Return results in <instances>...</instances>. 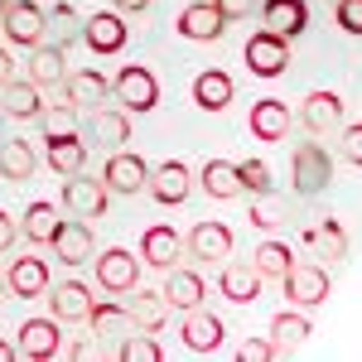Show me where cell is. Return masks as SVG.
Returning a JSON list of instances; mask_svg holds the SVG:
<instances>
[{"label": "cell", "mask_w": 362, "mask_h": 362, "mask_svg": "<svg viewBox=\"0 0 362 362\" xmlns=\"http://www.w3.org/2000/svg\"><path fill=\"white\" fill-rule=\"evenodd\" d=\"M112 97L121 102V112H131V116L155 112V107H160V78H155L145 63H126L112 78Z\"/></svg>", "instance_id": "obj_1"}, {"label": "cell", "mask_w": 362, "mask_h": 362, "mask_svg": "<svg viewBox=\"0 0 362 362\" xmlns=\"http://www.w3.org/2000/svg\"><path fill=\"white\" fill-rule=\"evenodd\" d=\"M290 179H295V194H324L334 184V160L319 140H300L295 145V160H290Z\"/></svg>", "instance_id": "obj_2"}, {"label": "cell", "mask_w": 362, "mask_h": 362, "mask_svg": "<svg viewBox=\"0 0 362 362\" xmlns=\"http://www.w3.org/2000/svg\"><path fill=\"white\" fill-rule=\"evenodd\" d=\"M0 29H5V39H10V44L34 49V44L49 34V15H44V5H39V0H10V5L0 10Z\"/></svg>", "instance_id": "obj_3"}, {"label": "cell", "mask_w": 362, "mask_h": 362, "mask_svg": "<svg viewBox=\"0 0 362 362\" xmlns=\"http://www.w3.org/2000/svg\"><path fill=\"white\" fill-rule=\"evenodd\" d=\"M329 290H334V280H329V271L319 261H295L285 271V295H290L295 309H319L329 300Z\"/></svg>", "instance_id": "obj_4"}, {"label": "cell", "mask_w": 362, "mask_h": 362, "mask_svg": "<svg viewBox=\"0 0 362 362\" xmlns=\"http://www.w3.org/2000/svg\"><path fill=\"white\" fill-rule=\"evenodd\" d=\"M242 58H247V68L256 78H280L290 68V39H280L276 29H256L247 39V49H242Z\"/></svg>", "instance_id": "obj_5"}, {"label": "cell", "mask_w": 362, "mask_h": 362, "mask_svg": "<svg viewBox=\"0 0 362 362\" xmlns=\"http://www.w3.org/2000/svg\"><path fill=\"white\" fill-rule=\"evenodd\" d=\"M97 285L107 290V295H126V290H136L140 285V256L126 247H107L97 251Z\"/></svg>", "instance_id": "obj_6"}, {"label": "cell", "mask_w": 362, "mask_h": 362, "mask_svg": "<svg viewBox=\"0 0 362 362\" xmlns=\"http://www.w3.org/2000/svg\"><path fill=\"white\" fill-rule=\"evenodd\" d=\"M107 198H112L107 184H102V179H87L83 169L63 179V208H68L73 218H87V223H92V218H107Z\"/></svg>", "instance_id": "obj_7"}, {"label": "cell", "mask_w": 362, "mask_h": 362, "mask_svg": "<svg viewBox=\"0 0 362 362\" xmlns=\"http://www.w3.org/2000/svg\"><path fill=\"white\" fill-rule=\"evenodd\" d=\"M126 15H116V10H97V15H87L83 20V44L92 49L97 58H112L126 49Z\"/></svg>", "instance_id": "obj_8"}, {"label": "cell", "mask_w": 362, "mask_h": 362, "mask_svg": "<svg viewBox=\"0 0 362 362\" xmlns=\"http://www.w3.org/2000/svg\"><path fill=\"white\" fill-rule=\"evenodd\" d=\"M49 247L58 251L63 266H87V256H97V237H92V223L87 218H58V232Z\"/></svg>", "instance_id": "obj_9"}, {"label": "cell", "mask_w": 362, "mask_h": 362, "mask_svg": "<svg viewBox=\"0 0 362 362\" xmlns=\"http://www.w3.org/2000/svg\"><path fill=\"white\" fill-rule=\"evenodd\" d=\"M145 179H150V165L140 160L136 150H112V160L102 169V184H107V194H121L131 198L145 189Z\"/></svg>", "instance_id": "obj_10"}, {"label": "cell", "mask_w": 362, "mask_h": 362, "mask_svg": "<svg viewBox=\"0 0 362 362\" xmlns=\"http://www.w3.org/2000/svg\"><path fill=\"white\" fill-rule=\"evenodd\" d=\"M184 256H194V261H203V266H218V261H227L232 256V227L227 223H198L189 237H184Z\"/></svg>", "instance_id": "obj_11"}, {"label": "cell", "mask_w": 362, "mask_h": 362, "mask_svg": "<svg viewBox=\"0 0 362 362\" xmlns=\"http://www.w3.org/2000/svg\"><path fill=\"white\" fill-rule=\"evenodd\" d=\"M83 136H87V145H107V150H116L121 140H131V112H112V107L102 102V107L83 112Z\"/></svg>", "instance_id": "obj_12"}, {"label": "cell", "mask_w": 362, "mask_h": 362, "mask_svg": "<svg viewBox=\"0 0 362 362\" xmlns=\"http://www.w3.org/2000/svg\"><path fill=\"white\" fill-rule=\"evenodd\" d=\"M145 189L155 194V203H160V208H179V203L189 198V189H194V179H189V165H184V160H165L160 169H150Z\"/></svg>", "instance_id": "obj_13"}, {"label": "cell", "mask_w": 362, "mask_h": 362, "mask_svg": "<svg viewBox=\"0 0 362 362\" xmlns=\"http://www.w3.org/2000/svg\"><path fill=\"white\" fill-rule=\"evenodd\" d=\"M179 34L194 39V44H218L227 34V20L218 15L213 0H198V5H184V10H179Z\"/></svg>", "instance_id": "obj_14"}, {"label": "cell", "mask_w": 362, "mask_h": 362, "mask_svg": "<svg viewBox=\"0 0 362 362\" xmlns=\"http://www.w3.org/2000/svg\"><path fill=\"white\" fill-rule=\"evenodd\" d=\"M5 290H10L15 300H39V295H49V266H44L39 256H15L10 271H5Z\"/></svg>", "instance_id": "obj_15"}, {"label": "cell", "mask_w": 362, "mask_h": 362, "mask_svg": "<svg viewBox=\"0 0 362 362\" xmlns=\"http://www.w3.org/2000/svg\"><path fill=\"white\" fill-rule=\"evenodd\" d=\"M63 102H68V107H78V112H92V107L112 102V83H107L97 68L68 73V78H63Z\"/></svg>", "instance_id": "obj_16"}, {"label": "cell", "mask_w": 362, "mask_h": 362, "mask_svg": "<svg viewBox=\"0 0 362 362\" xmlns=\"http://www.w3.org/2000/svg\"><path fill=\"white\" fill-rule=\"evenodd\" d=\"M20 353L29 362H49L63 353V334H58V319H25L20 324Z\"/></svg>", "instance_id": "obj_17"}, {"label": "cell", "mask_w": 362, "mask_h": 362, "mask_svg": "<svg viewBox=\"0 0 362 362\" xmlns=\"http://www.w3.org/2000/svg\"><path fill=\"white\" fill-rule=\"evenodd\" d=\"M251 136L266 140V145H280V140L290 136V107L276 102V97H261V102H251V116H247Z\"/></svg>", "instance_id": "obj_18"}, {"label": "cell", "mask_w": 362, "mask_h": 362, "mask_svg": "<svg viewBox=\"0 0 362 362\" xmlns=\"http://www.w3.org/2000/svg\"><path fill=\"white\" fill-rule=\"evenodd\" d=\"M184 348L189 353H218L223 348V319L218 314H208V309H184Z\"/></svg>", "instance_id": "obj_19"}, {"label": "cell", "mask_w": 362, "mask_h": 362, "mask_svg": "<svg viewBox=\"0 0 362 362\" xmlns=\"http://www.w3.org/2000/svg\"><path fill=\"white\" fill-rule=\"evenodd\" d=\"M300 121H305L309 136H329L343 126V97L338 92H309L305 107H300Z\"/></svg>", "instance_id": "obj_20"}, {"label": "cell", "mask_w": 362, "mask_h": 362, "mask_svg": "<svg viewBox=\"0 0 362 362\" xmlns=\"http://www.w3.org/2000/svg\"><path fill=\"white\" fill-rule=\"evenodd\" d=\"M140 256H145V266H155V271H169V266H179V256H184V237L174 232V227H145V237H140Z\"/></svg>", "instance_id": "obj_21"}, {"label": "cell", "mask_w": 362, "mask_h": 362, "mask_svg": "<svg viewBox=\"0 0 362 362\" xmlns=\"http://www.w3.org/2000/svg\"><path fill=\"white\" fill-rule=\"evenodd\" d=\"M25 73H29V83L39 87V92H44V87H63V78H68V63H63V49H58V44H44V39H39V44L29 49Z\"/></svg>", "instance_id": "obj_22"}, {"label": "cell", "mask_w": 362, "mask_h": 362, "mask_svg": "<svg viewBox=\"0 0 362 362\" xmlns=\"http://www.w3.org/2000/svg\"><path fill=\"white\" fill-rule=\"evenodd\" d=\"M131 300H126V319L136 324L140 334H160L165 329V314H169V305H165V295L160 290H126Z\"/></svg>", "instance_id": "obj_23"}, {"label": "cell", "mask_w": 362, "mask_h": 362, "mask_svg": "<svg viewBox=\"0 0 362 362\" xmlns=\"http://www.w3.org/2000/svg\"><path fill=\"white\" fill-rule=\"evenodd\" d=\"M261 20H266V29H276L280 39H300L309 29V5L305 0H266Z\"/></svg>", "instance_id": "obj_24"}, {"label": "cell", "mask_w": 362, "mask_h": 362, "mask_svg": "<svg viewBox=\"0 0 362 362\" xmlns=\"http://www.w3.org/2000/svg\"><path fill=\"white\" fill-rule=\"evenodd\" d=\"M49 305H54V319H58V324H83L97 300H92V290H87L83 280H63V285H54Z\"/></svg>", "instance_id": "obj_25"}, {"label": "cell", "mask_w": 362, "mask_h": 362, "mask_svg": "<svg viewBox=\"0 0 362 362\" xmlns=\"http://www.w3.org/2000/svg\"><path fill=\"white\" fill-rule=\"evenodd\" d=\"M44 140H49V145H44V150H49V165H54L63 179L87 165V140L78 136V131H49Z\"/></svg>", "instance_id": "obj_26"}, {"label": "cell", "mask_w": 362, "mask_h": 362, "mask_svg": "<svg viewBox=\"0 0 362 362\" xmlns=\"http://www.w3.org/2000/svg\"><path fill=\"white\" fill-rule=\"evenodd\" d=\"M305 247L314 256H324V261H343L348 256V232H343L338 218H319V223L305 227Z\"/></svg>", "instance_id": "obj_27"}, {"label": "cell", "mask_w": 362, "mask_h": 362, "mask_svg": "<svg viewBox=\"0 0 362 362\" xmlns=\"http://www.w3.org/2000/svg\"><path fill=\"white\" fill-rule=\"evenodd\" d=\"M165 305L169 309H198L203 305V295H208V285L198 271H179V266H169V280H165Z\"/></svg>", "instance_id": "obj_28"}, {"label": "cell", "mask_w": 362, "mask_h": 362, "mask_svg": "<svg viewBox=\"0 0 362 362\" xmlns=\"http://www.w3.org/2000/svg\"><path fill=\"white\" fill-rule=\"evenodd\" d=\"M58 203H49V198H34L25 208V223H20V237H29L34 247H49L54 242V232H58Z\"/></svg>", "instance_id": "obj_29"}, {"label": "cell", "mask_w": 362, "mask_h": 362, "mask_svg": "<svg viewBox=\"0 0 362 362\" xmlns=\"http://www.w3.org/2000/svg\"><path fill=\"white\" fill-rule=\"evenodd\" d=\"M227 102H232V78H227L223 68H203L194 78V107H203V112H227Z\"/></svg>", "instance_id": "obj_30"}, {"label": "cell", "mask_w": 362, "mask_h": 362, "mask_svg": "<svg viewBox=\"0 0 362 362\" xmlns=\"http://www.w3.org/2000/svg\"><path fill=\"white\" fill-rule=\"evenodd\" d=\"M0 112H5V121H39V112H44V102H39V87L20 83V78H10L5 83V102H0Z\"/></svg>", "instance_id": "obj_31"}, {"label": "cell", "mask_w": 362, "mask_h": 362, "mask_svg": "<svg viewBox=\"0 0 362 362\" xmlns=\"http://www.w3.org/2000/svg\"><path fill=\"white\" fill-rule=\"evenodd\" d=\"M218 290H223L232 305H256V295H261V276H256V266H223Z\"/></svg>", "instance_id": "obj_32"}, {"label": "cell", "mask_w": 362, "mask_h": 362, "mask_svg": "<svg viewBox=\"0 0 362 362\" xmlns=\"http://www.w3.org/2000/svg\"><path fill=\"white\" fill-rule=\"evenodd\" d=\"M29 174H34V150H29V140H0V179L5 184H25Z\"/></svg>", "instance_id": "obj_33"}, {"label": "cell", "mask_w": 362, "mask_h": 362, "mask_svg": "<svg viewBox=\"0 0 362 362\" xmlns=\"http://www.w3.org/2000/svg\"><path fill=\"white\" fill-rule=\"evenodd\" d=\"M305 338H309V319L300 309H285V314L271 319V343H276V353H295Z\"/></svg>", "instance_id": "obj_34"}, {"label": "cell", "mask_w": 362, "mask_h": 362, "mask_svg": "<svg viewBox=\"0 0 362 362\" xmlns=\"http://www.w3.org/2000/svg\"><path fill=\"white\" fill-rule=\"evenodd\" d=\"M203 194L208 198H237L242 194V179H237V165L232 160H208L203 165Z\"/></svg>", "instance_id": "obj_35"}, {"label": "cell", "mask_w": 362, "mask_h": 362, "mask_svg": "<svg viewBox=\"0 0 362 362\" xmlns=\"http://www.w3.org/2000/svg\"><path fill=\"white\" fill-rule=\"evenodd\" d=\"M251 266H256V276H261V280H285V271L295 266V251L271 237V242L256 247V261H251Z\"/></svg>", "instance_id": "obj_36"}, {"label": "cell", "mask_w": 362, "mask_h": 362, "mask_svg": "<svg viewBox=\"0 0 362 362\" xmlns=\"http://www.w3.org/2000/svg\"><path fill=\"white\" fill-rule=\"evenodd\" d=\"M83 324L92 329V338H121V329L131 319H126V305H92V314H87Z\"/></svg>", "instance_id": "obj_37"}, {"label": "cell", "mask_w": 362, "mask_h": 362, "mask_svg": "<svg viewBox=\"0 0 362 362\" xmlns=\"http://www.w3.org/2000/svg\"><path fill=\"white\" fill-rule=\"evenodd\" d=\"M116 358L121 362H160L165 353H160L155 334H126L121 343H116Z\"/></svg>", "instance_id": "obj_38"}, {"label": "cell", "mask_w": 362, "mask_h": 362, "mask_svg": "<svg viewBox=\"0 0 362 362\" xmlns=\"http://www.w3.org/2000/svg\"><path fill=\"white\" fill-rule=\"evenodd\" d=\"M237 179H242V194H271V169H266V160H242L237 165Z\"/></svg>", "instance_id": "obj_39"}, {"label": "cell", "mask_w": 362, "mask_h": 362, "mask_svg": "<svg viewBox=\"0 0 362 362\" xmlns=\"http://www.w3.org/2000/svg\"><path fill=\"white\" fill-rule=\"evenodd\" d=\"M251 227H261V232H271V227H280V203L271 194H256V203H251Z\"/></svg>", "instance_id": "obj_40"}, {"label": "cell", "mask_w": 362, "mask_h": 362, "mask_svg": "<svg viewBox=\"0 0 362 362\" xmlns=\"http://www.w3.org/2000/svg\"><path fill=\"white\" fill-rule=\"evenodd\" d=\"M334 20L343 34H358L362 39V0H334Z\"/></svg>", "instance_id": "obj_41"}, {"label": "cell", "mask_w": 362, "mask_h": 362, "mask_svg": "<svg viewBox=\"0 0 362 362\" xmlns=\"http://www.w3.org/2000/svg\"><path fill=\"white\" fill-rule=\"evenodd\" d=\"M54 20H58V49H63V44H68V39H83V20H78V15H73V5H54Z\"/></svg>", "instance_id": "obj_42"}, {"label": "cell", "mask_w": 362, "mask_h": 362, "mask_svg": "<svg viewBox=\"0 0 362 362\" xmlns=\"http://www.w3.org/2000/svg\"><path fill=\"white\" fill-rule=\"evenodd\" d=\"M271 358H280L271 338H247V343L237 348V362H271Z\"/></svg>", "instance_id": "obj_43"}, {"label": "cell", "mask_w": 362, "mask_h": 362, "mask_svg": "<svg viewBox=\"0 0 362 362\" xmlns=\"http://www.w3.org/2000/svg\"><path fill=\"white\" fill-rule=\"evenodd\" d=\"M343 155H348V165L362 169V121L358 126H343Z\"/></svg>", "instance_id": "obj_44"}, {"label": "cell", "mask_w": 362, "mask_h": 362, "mask_svg": "<svg viewBox=\"0 0 362 362\" xmlns=\"http://www.w3.org/2000/svg\"><path fill=\"white\" fill-rule=\"evenodd\" d=\"M218 5V15H223L227 25H237V20H247V10H251V0H213Z\"/></svg>", "instance_id": "obj_45"}, {"label": "cell", "mask_w": 362, "mask_h": 362, "mask_svg": "<svg viewBox=\"0 0 362 362\" xmlns=\"http://www.w3.org/2000/svg\"><path fill=\"white\" fill-rule=\"evenodd\" d=\"M15 242H20V227L10 223V213L0 208V251H10V247H15Z\"/></svg>", "instance_id": "obj_46"}, {"label": "cell", "mask_w": 362, "mask_h": 362, "mask_svg": "<svg viewBox=\"0 0 362 362\" xmlns=\"http://www.w3.org/2000/svg\"><path fill=\"white\" fill-rule=\"evenodd\" d=\"M116 15H140V10H150V0H112Z\"/></svg>", "instance_id": "obj_47"}, {"label": "cell", "mask_w": 362, "mask_h": 362, "mask_svg": "<svg viewBox=\"0 0 362 362\" xmlns=\"http://www.w3.org/2000/svg\"><path fill=\"white\" fill-rule=\"evenodd\" d=\"M15 78V58H10V49H0V87Z\"/></svg>", "instance_id": "obj_48"}, {"label": "cell", "mask_w": 362, "mask_h": 362, "mask_svg": "<svg viewBox=\"0 0 362 362\" xmlns=\"http://www.w3.org/2000/svg\"><path fill=\"white\" fill-rule=\"evenodd\" d=\"M15 358V348H10V343H0V362H10Z\"/></svg>", "instance_id": "obj_49"}, {"label": "cell", "mask_w": 362, "mask_h": 362, "mask_svg": "<svg viewBox=\"0 0 362 362\" xmlns=\"http://www.w3.org/2000/svg\"><path fill=\"white\" fill-rule=\"evenodd\" d=\"M0 140H5V112H0Z\"/></svg>", "instance_id": "obj_50"}, {"label": "cell", "mask_w": 362, "mask_h": 362, "mask_svg": "<svg viewBox=\"0 0 362 362\" xmlns=\"http://www.w3.org/2000/svg\"><path fill=\"white\" fill-rule=\"evenodd\" d=\"M0 295H5V271H0Z\"/></svg>", "instance_id": "obj_51"}, {"label": "cell", "mask_w": 362, "mask_h": 362, "mask_svg": "<svg viewBox=\"0 0 362 362\" xmlns=\"http://www.w3.org/2000/svg\"><path fill=\"white\" fill-rule=\"evenodd\" d=\"M5 5H10V0H0V10H5Z\"/></svg>", "instance_id": "obj_52"}]
</instances>
